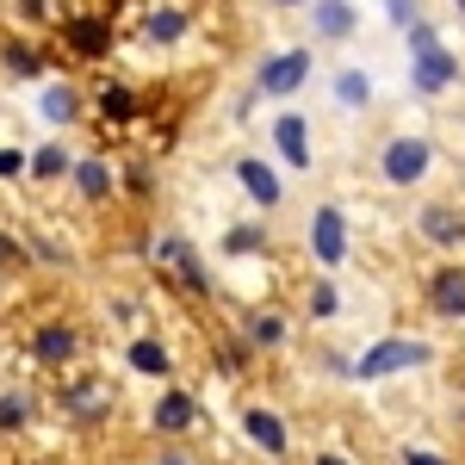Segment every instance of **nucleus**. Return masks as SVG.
<instances>
[{"instance_id": "2", "label": "nucleus", "mask_w": 465, "mask_h": 465, "mask_svg": "<svg viewBox=\"0 0 465 465\" xmlns=\"http://www.w3.org/2000/svg\"><path fill=\"white\" fill-rule=\"evenodd\" d=\"M317 74V50L311 44H286V50H267L249 74V94L254 100H298Z\"/></svg>"}, {"instance_id": "42", "label": "nucleus", "mask_w": 465, "mask_h": 465, "mask_svg": "<svg viewBox=\"0 0 465 465\" xmlns=\"http://www.w3.org/2000/svg\"><path fill=\"white\" fill-rule=\"evenodd\" d=\"M0 304H6V273H0Z\"/></svg>"}, {"instance_id": "16", "label": "nucleus", "mask_w": 465, "mask_h": 465, "mask_svg": "<svg viewBox=\"0 0 465 465\" xmlns=\"http://www.w3.org/2000/svg\"><path fill=\"white\" fill-rule=\"evenodd\" d=\"M422 298H429L434 317L460 322V317H465V267H460V261H440V267H429V273H422Z\"/></svg>"}, {"instance_id": "10", "label": "nucleus", "mask_w": 465, "mask_h": 465, "mask_svg": "<svg viewBox=\"0 0 465 465\" xmlns=\"http://www.w3.org/2000/svg\"><path fill=\"white\" fill-rule=\"evenodd\" d=\"M236 429H242V440H249L261 460H286L292 453V429H286V416H280L273 403H242Z\"/></svg>"}, {"instance_id": "11", "label": "nucleus", "mask_w": 465, "mask_h": 465, "mask_svg": "<svg viewBox=\"0 0 465 465\" xmlns=\"http://www.w3.org/2000/svg\"><path fill=\"white\" fill-rule=\"evenodd\" d=\"M453 87H460V50L434 44V50H416V56H410V94L440 100V94H453Z\"/></svg>"}, {"instance_id": "4", "label": "nucleus", "mask_w": 465, "mask_h": 465, "mask_svg": "<svg viewBox=\"0 0 465 465\" xmlns=\"http://www.w3.org/2000/svg\"><path fill=\"white\" fill-rule=\"evenodd\" d=\"M304 249H311V261H317L329 280L348 267V254H354V223H348V212H341L335 199L311 205V223H304Z\"/></svg>"}, {"instance_id": "3", "label": "nucleus", "mask_w": 465, "mask_h": 465, "mask_svg": "<svg viewBox=\"0 0 465 465\" xmlns=\"http://www.w3.org/2000/svg\"><path fill=\"white\" fill-rule=\"evenodd\" d=\"M149 261H155V273H168L186 298H212V292H217L205 254L193 249V236H180V230H162V236L149 242Z\"/></svg>"}, {"instance_id": "19", "label": "nucleus", "mask_w": 465, "mask_h": 465, "mask_svg": "<svg viewBox=\"0 0 465 465\" xmlns=\"http://www.w3.org/2000/svg\"><path fill=\"white\" fill-rule=\"evenodd\" d=\"M124 366L137 379H155V385H174V348L162 335H131L124 341Z\"/></svg>"}, {"instance_id": "35", "label": "nucleus", "mask_w": 465, "mask_h": 465, "mask_svg": "<svg viewBox=\"0 0 465 465\" xmlns=\"http://www.w3.org/2000/svg\"><path fill=\"white\" fill-rule=\"evenodd\" d=\"M385 19H391L397 32H410V25L422 19V0H385Z\"/></svg>"}, {"instance_id": "32", "label": "nucleus", "mask_w": 465, "mask_h": 465, "mask_svg": "<svg viewBox=\"0 0 465 465\" xmlns=\"http://www.w3.org/2000/svg\"><path fill=\"white\" fill-rule=\"evenodd\" d=\"M249 360H254V354H249V341H242V335H230V341L217 348V366H223V379H236Z\"/></svg>"}, {"instance_id": "20", "label": "nucleus", "mask_w": 465, "mask_h": 465, "mask_svg": "<svg viewBox=\"0 0 465 465\" xmlns=\"http://www.w3.org/2000/svg\"><path fill=\"white\" fill-rule=\"evenodd\" d=\"M87 106L100 112V124H137L143 118V100H137V87L131 81H94V94H87Z\"/></svg>"}, {"instance_id": "1", "label": "nucleus", "mask_w": 465, "mask_h": 465, "mask_svg": "<svg viewBox=\"0 0 465 465\" xmlns=\"http://www.w3.org/2000/svg\"><path fill=\"white\" fill-rule=\"evenodd\" d=\"M422 366H434V341H422V335H379L372 348L354 354V385H385L397 372H422Z\"/></svg>"}, {"instance_id": "6", "label": "nucleus", "mask_w": 465, "mask_h": 465, "mask_svg": "<svg viewBox=\"0 0 465 465\" xmlns=\"http://www.w3.org/2000/svg\"><path fill=\"white\" fill-rule=\"evenodd\" d=\"M56 410L69 422H81V429H100V422L118 416V391H112V379H100V372H69L56 385Z\"/></svg>"}, {"instance_id": "13", "label": "nucleus", "mask_w": 465, "mask_h": 465, "mask_svg": "<svg viewBox=\"0 0 465 465\" xmlns=\"http://www.w3.org/2000/svg\"><path fill=\"white\" fill-rule=\"evenodd\" d=\"M56 32H63V50L74 63H106L112 56V19H100V13H69Z\"/></svg>"}, {"instance_id": "26", "label": "nucleus", "mask_w": 465, "mask_h": 465, "mask_svg": "<svg viewBox=\"0 0 465 465\" xmlns=\"http://www.w3.org/2000/svg\"><path fill=\"white\" fill-rule=\"evenodd\" d=\"M37 422V391L32 385H0V434H25Z\"/></svg>"}, {"instance_id": "36", "label": "nucleus", "mask_w": 465, "mask_h": 465, "mask_svg": "<svg viewBox=\"0 0 465 465\" xmlns=\"http://www.w3.org/2000/svg\"><path fill=\"white\" fill-rule=\"evenodd\" d=\"M6 267H25V242L13 236V230H0V273Z\"/></svg>"}, {"instance_id": "15", "label": "nucleus", "mask_w": 465, "mask_h": 465, "mask_svg": "<svg viewBox=\"0 0 465 465\" xmlns=\"http://www.w3.org/2000/svg\"><path fill=\"white\" fill-rule=\"evenodd\" d=\"M37 118H44L50 131H69V124L87 118V94H81L74 81H63V74H50V81L37 87Z\"/></svg>"}, {"instance_id": "41", "label": "nucleus", "mask_w": 465, "mask_h": 465, "mask_svg": "<svg viewBox=\"0 0 465 465\" xmlns=\"http://www.w3.org/2000/svg\"><path fill=\"white\" fill-rule=\"evenodd\" d=\"M267 6H273V13H304L311 0H267Z\"/></svg>"}, {"instance_id": "31", "label": "nucleus", "mask_w": 465, "mask_h": 465, "mask_svg": "<svg viewBox=\"0 0 465 465\" xmlns=\"http://www.w3.org/2000/svg\"><path fill=\"white\" fill-rule=\"evenodd\" d=\"M118 186H124L131 199H149V193H155V168H149V162H131V168L118 174Z\"/></svg>"}, {"instance_id": "5", "label": "nucleus", "mask_w": 465, "mask_h": 465, "mask_svg": "<svg viewBox=\"0 0 465 465\" xmlns=\"http://www.w3.org/2000/svg\"><path fill=\"white\" fill-rule=\"evenodd\" d=\"M379 180L385 186H397V193H410V186H422V180L434 174V137H422V131H397V137H385L379 143Z\"/></svg>"}, {"instance_id": "24", "label": "nucleus", "mask_w": 465, "mask_h": 465, "mask_svg": "<svg viewBox=\"0 0 465 465\" xmlns=\"http://www.w3.org/2000/svg\"><path fill=\"white\" fill-rule=\"evenodd\" d=\"M69 168H74V149L63 137H44L37 149H25V180H37V186H63Z\"/></svg>"}, {"instance_id": "27", "label": "nucleus", "mask_w": 465, "mask_h": 465, "mask_svg": "<svg viewBox=\"0 0 465 465\" xmlns=\"http://www.w3.org/2000/svg\"><path fill=\"white\" fill-rule=\"evenodd\" d=\"M329 100H335L341 112H366V106H372V74L354 69V63L335 69V74H329Z\"/></svg>"}, {"instance_id": "34", "label": "nucleus", "mask_w": 465, "mask_h": 465, "mask_svg": "<svg viewBox=\"0 0 465 465\" xmlns=\"http://www.w3.org/2000/svg\"><path fill=\"white\" fill-rule=\"evenodd\" d=\"M434 44H440V25H434V19H416V25L403 32V50H410V56H416V50H434Z\"/></svg>"}, {"instance_id": "37", "label": "nucleus", "mask_w": 465, "mask_h": 465, "mask_svg": "<svg viewBox=\"0 0 465 465\" xmlns=\"http://www.w3.org/2000/svg\"><path fill=\"white\" fill-rule=\"evenodd\" d=\"M0 180H25V149L0 143Z\"/></svg>"}, {"instance_id": "22", "label": "nucleus", "mask_w": 465, "mask_h": 465, "mask_svg": "<svg viewBox=\"0 0 465 465\" xmlns=\"http://www.w3.org/2000/svg\"><path fill=\"white\" fill-rule=\"evenodd\" d=\"M137 32H143L149 50H174V44H186V32H193V13H186V6H149L143 19H137Z\"/></svg>"}, {"instance_id": "29", "label": "nucleus", "mask_w": 465, "mask_h": 465, "mask_svg": "<svg viewBox=\"0 0 465 465\" xmlns=\"http://www.w3.org/2000/svg\"><path fill=\"white\" fill-rule=\"evenodd\" d=\"M13 13H19L25 25H63V19H69L63 0H13Z\"/></svg>"}, {"instance_id": "25", "label": "nucleus", "mask_w": 465, "mask_h": 465, "mask_svg": "<svg viewBox=\"0 0 465 465\" xmlns=\"http://www.w3.org/2000/svg\"><path fill=\"white\" fill-rule=\"evenodd\" d=\"M267 242H273L267 223H261V217H242V223H230V230L217 236V254H223V261H254V254H267Z\"/></svg>"}, {"instance_id": "33", "label": "nucleus", "mask_w": 465, "mask_h": 465, "mask_svg": "<svg viewBox=\"0 0 465 465\" xmlns=\"http://www.w3.org/2000/svg\"><path fill=\"white\" fill-rule=\"evenodd\" d=\"M25 254H32V261H44V267H69V249H63L56 236H32V242H25Z\"/></svg>"}, {"instance_id": "21", "label": "nucleus", "mask_w": 465, "mask_h": 465, "mask_svg": "<svg viewBox=\"0 0 465 465\" xmlns=\"http://www.w3.org/2000/svg\"><path fill=\"white\" fill-rule=\"evenodd\" d=\"M242 341H249V354H280V348L292 341V317H286V311L254 304L249 317H242Z\"/></svg>"}, {"instance_id": "8", "label": "nucleus", "mask_w": 465, "mask_h": 465, "mask_svg": "<svg viewBox=\"0 0 465 465\" xmlns=\"http://www.w3.org/2000/svg\"><path fill=\"white\" fill-rule=\"evenodd\" d=\"M205 422V403L186 391V385H162L155 391V403H149V434H162L168 447H180L186 434Z\"/></svg>"}, {"instance_id": "39", "label": "nucleus", "mask_w": 465, "mask_h": 465, "mask_svg": "<svg viewBox=\"0 0 465 465\" xmlns=\"http://www.w3.org/2000/svg\"><path fill=\"white\" fill-rule=\"evenodd\" d=\"M149 465H193V460H186V447H162V453H155Z\"/></svg>"}, {"instance_id": "28", "label": "nucleus", "mask_w": 465, "mask_h": 465, "mask_svg": "<svg viewBox=\"0 0 465 465\" xmlns=\"http://www.w3.org/2000/svg\"><path fill=\"white\" fill-rule=\"evenodd\" d=\"M304 317L311 322H335L341 317V286H335L329 273H317V280L304 286Z\"/></svg>"}, {"instance_id": "14", "label": "nucleus", "mask_w": 465, "mask_h": 465, "mask_svg": "<svg viewBox=\"0 0 465 465\" xmlns=\"http://www.w3.org/2000/svg\"><path fill=\"white\" fill-rule=\"evenodd\" d=\"M416 236H422L429 249H440V254L465 249V212L453 205V199H429V205L416 212Z\"/></svg>"}, {"instance_id": "12", "label": "nucleus", "mask_w": 465, "mask_h": 465, "mask_svg": "<svg viewBox=\"0 0 465 465\" xmlns=\"http://www.w3.org/2000/svg\"><path fill=\"white\" fill-rule=\"evenodd\" d=\"M236 186H242V199H249L254 212L267 217V212H280L286 205V180H280V168L267 162V155H236Z\"/></svg>"}, {"instance_id": "40", "label": "nucleus", "mask_w": 465, "mask_h": 465, "mask_svg": "<svg viewBox=\"0 0 465 465\" xmlns=\"http://www.w3.org/2000/svg\"><path fill=\"white\" fill-rule=\"evenodd\" d=\"M311 465H354L348 453H335V447H322V453H311Z\"/></svg>"}, {"instance_id": "7", "label": "nucleus", "mask_w": 465, "mask_h": 465, "mask_svg": "<svg viewBox=\"0 0 465 465\" xmlns=\"http://www.w3.org/2000/svg\"><path fill=\"white\" fill-rule=\"evenodd\" d=\"M25 354H32L44 372H74V360L87 354V335H81L69 317H44L32 335H25Z\"/></svg>"}, {"instance_id": "9", "label": "nucleus", "mask_w": 465, "mask_h": 465, "mask_svg": "<svg viewBox=\"0 0 465 465\" xmlns=\"http://www.w3.org/2000/svg\"><path fill=\"white\" fill-rule=\"evenodd\" d=\"M267 143H273V155L286 162L292 174H311V162H317V131H311V118L304 112H280L273 124H267Z\"/></svg>"}, {"instance_id": "30", "label": "nucleus", "mask_w": 465, "mask_h": 465, "mask_svg": "<svg viewBox=\"0 0 465 465\" xmlns=\"http://www.w3.org/2000/svg\"><path fill=\"white\" fill-rule=\"evenodd\" d=\"M317 372L322 379H348V385H354V354H348V348H317Z\"/></svg>"}, {"instance_id": "38", "label": "nucleus", "mask_w": 465, "mask_h": 465, "mask_svg": "<svg viewBox=\"0 0 465 465\" xmlns=\"http://www.w3.org/2000/svg\"><path fill=\"white\" fill-rule=\"evenodd\" d=\"M397 465H447V460H440L434 447H403V453H397Z\"/></svg>"}, {"instance_id": "18", "label": "nucleus", "mask_w": 465, "mask_h": 465, "mask_svg": "<svg viewBox=\"0 0 465 465\" xmlns=\"http://www.w3.org/2000/svg\"><path fill=\"white\" fill-rule=\"evenodd\" d=\"M311 44H348L360 32V6L354 0H311Z\"/></svg>"}, {"instance_id": "23", "label": "nucleus", "mask_w": 465, "mask_h": 465, "mask_svg": "<svg viewBox=\"0 0 465 465\" xmlns=\"http://www.w3.org/2000/svg\"><path fill=\"white\" fill-rule=\"evenodd\" d=\"M0 69L13 81H50V50L32 37H0Z\"/></svg>"}, {"instance_id": "17", "label": "nucleus", "mask_w": 465, "mask_h": 465, "mask_svg": "<svg viewBox=\"0 0 465 465\" xmlns=\"http://www.w3.org/2000/svg\"><path fill=\"white\" fill-rule=\"evenodd\" d=\"M69 186H74L81 205H112V199H118V168H112L106 155H74Z\"/></svg>"}]
</instances>
